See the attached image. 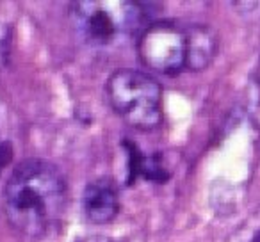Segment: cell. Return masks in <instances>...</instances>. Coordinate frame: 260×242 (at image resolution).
Returning a JSON list of instances; mask_svg holds the SVG:
<instances>
[{
  "label": "cell",
  "mask_w": 260,
  "mask_h": 242,
  "mask_svg": "<svg viewBox=\"0 0 260 242\" xmlns=\"http://www.w3.org/2000/svg\"><path fill=\"white\" fill-rule=\"evenodd\" d=\"M152 4L132 0H84L70 6L73 29L93 48H114L139 38L152 23Z\"/></svg>",
  "instance_id": "7a4b0ae2"
},
{
  "label": "cell",
  "mask_w": 260,
  "mask_h": 242,
  "mask_svg": "<svg viewBox=\"0 0 260 242\" xmlns=\"http://www.w3.org/2000/svg\"><path fill=\"white\" fill-rule=\"evenodd\" d=\"M82 209L91 223L105 224L116 219L119 212V194L114 182L105 177L89 182L82 194Z\"/></svg>",
  "instance_id": "5b68a950"
},
{
  "label": "cell",
  "mask_w": 260,
  "mask_h": 242,
  "mask_svg": "<svg viewBox=\"0 0 260 242\" xmlns=\"http://www.w3.org/2000/svg\"><path fill=\"white\" fill-rule=\"evenodd\" d=\"M255 86H256L255 118H256V125H258V128H260V62H258V68H256V75H255Z\"/></svg>",
  "instance_id": "ba28073f"
},
{
  "label": "cell",
  "mask_w": 260,
  "mask_h": 242,
  "mask_svg": "<svg viewBox=\"0 0 260 242\" xmlns=\"http://www.w3.org/2000/svg\"><path fill=\"white\" fill-rule=\"evenodd\" d=\"M189 61L187 70L198 72L210 64L217 50V38L212 29L205 25H189Z\"/></svg>",
  "instance_id": "52a82bcc"
},
{
  "label": "cell",
  "mask_w": 260,
  "mask_h": 242,
  "mask_svg": "<svg viewBox=\"0 0 260 242\" xmlns=\"http://www.w3.org/2000/svg\"><path fill=\"white\" fill-rule=\"evenodd\" d=\"M128 155V184L138 178H145L146 182H166L170 178V171L164 167L160 155H145L134 143H123Z\"/></svg>",
  "instance_id": "8992f818"
},
{
  "label": "cell",
  "mask_w": 260,
  "mask_h": 242,
  "mask_svg": "<svg viewBox=\"0 0 260 242\" xmlns=\"http://www.w3.org/2000/svg\"><path fill=\"white\" fill-rule=\"evenodd\" d=\"M84 242H112V240H109V238H87Z\"/></svg>",
  "instance_id": "30bf717a"
},
{
  "label": "cell",
  "mask_w": 260,
  "mask_h": 242,
  "mask_svg": "<svg viewBox=\"0 0 260 242\" xmlns=\"http://www.w3.org/2000/svg\"><path fill=\"white\" fill-rule=\"evenodd\" d=\"M6 162H8V150H6V143L0 141V171Z\"/></svg>",
  "instance_id": "9c48e42d"
},
{
  "label": "cell",
  "mask_w": 260,
  "mask_h": 242,
  "mask_svg": "<svg viewBox=\"0 0 260 242\" xmlns=\"http://www.w3.org/2000/svg\"><path fill=\"white\" fill-rule=\"evenodd\" d=\"M68 184L55 164L43 159L20 162L6 182L2 205L9 224L22 235L41 238L64 216Z\"/></svg>",
  "instance_id": "6da1fadb"
},
{
  "label": "cell",
  "mask_w": 260,
  "mask_h": 242,
  "mask_svg": "<svg viewBox=\"0 0 260 242\" xmlns=\"http://www.w3.org/2000/svg\"><path fill=\"white\" fill-rule=\"evenodd\" d=\"M139 61L162 75H178L187 70V27L175 22H152L138 38Z\"/></svg>",
  "instance_id": "277c9868"
},
{
  "label": "cell",
  "mask_w": 260,
  "mask_h": 242,
  "mask_svg": "<svg viewBox=\"0 0 260 242\" xmlns=\"http://www.w3.org/2000/svg\"><path fill=\"white\" fill-rule=\"evenodd\" d=\"M112 111L130 127L152 130L162 119V89L153 77L139 70H116L107 80Z\"/></svg>",
  "instance_id": "3957f363"
},
{
  "label": "cell",
  "mask_w": 260,
  "mask_h": 242,
  "mask_svg": "<svg viewBox=\"0 0 260 242\" xmlns=\"http://www.w3.org/2000/svg\"><path fill=\"white\" fill-rule=\"evenodd\" d=\"M249 242H260V233H258V235H255V237H253Z\"/></svg>",
  "instance_id": "8fae6325"
}]
</instances>
